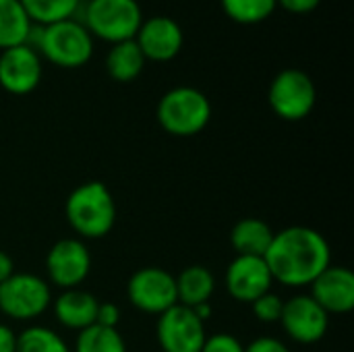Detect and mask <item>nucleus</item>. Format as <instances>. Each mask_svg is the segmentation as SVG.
Returning a JSON list of instances; mask_svg holds the SVG:
<instances>
[{"instance_id": "nucleus-20", "label": "nucleus", "mask_w": 354, "mask_h": 352, "mask_svg": "<svg viewBox=\"0 0 354 352\" xmlns=\"http://www.w3.org/2000/svg\"><path fill=\"white\" fill-rule=\"evenodd\" d=\"M145 66V56L139 50L135 39H127V41H118L112 44L108 56H106V71L114 81L127 83L133 81L141 75Z\"/></svg>"}, {"instance_id": "nucleus-16", "label": "nucleus", "mask_w": 354, "mask_h": 352, "mask_svg": "<svg viewBox=\"0 0 354 352\" xmlns=\"http://www.w3.org/2000/svg\"><path fill=\"white\" fill-rule=\"evenodd\" d=\"M97 305H100V301L91 293L81 290V288H68L56 297L54 315H56L58 324L64 326L66 330L81 332L95 324Z\"/></svg>"}, {"instance_id": "nucleus-7", "label": "nucleus", "mask_w": 354, "mask_h": 352, "mask_svg": "<svg viewBox=\"0 0 354 352\" xmlns=\"http://www.w3.org/2000/svg\"><path fill=\"white\" fill-rule=\"evenodd\" d=\"M315 100L317 91L311 77L299 68H286L278 73L268 91V102L272 110L288 122L307 118L315 106Z\"/></svg>"}, {"instance_id": "nucleus-26", "label": "nucleus", "mask_w": 354, "mask_h": 352, "mask_svg": "<svg viewBox=\"0 0 354 352\" xmlns=\"http://www.w3.org/2000/svg\"><path fill=\"white\" fill-rule=\"evenodd\" d=\"M201 352H245V346L236 336L228 332H220L205 338Z\"/></svg>"}, {"instance_id": "nucleus-5", "label": "nucleus", "mask_w": 354, "mask_h": 352, "mask_svg": "<svg viewBox=\"0 0 354 352\" xmlns=\"http://www.w3.org/2000/svg\"><path fill=\"white\" fill-rule=\"evenodd\" d=\"M143 23L137 0H89L83 15L85 29L110 44L135 39Z\"/></svg>"}, {"instance_id": "nucleus-2", "label": "nucleus", "mask_w": 354, "mask_h": 352, "mask_svg": "<svg viewBox=\"0 0 354 352\" xmlns=\"http://www.w3.org/2000/svg\"><path fill=\"white\" fill-rule=\"evenodd\" d=\"M64 216L81 239L97 241L114 228L116 203L104 183L89 180L71 191L64 203Z\"/></svg>"}, {"instance_id": "nucleus-17", "label": "nucleus", "mask_w": 354, "mask_h": 352, "mask_svg": "<svg viewBox=\"0 0 354 352\" xmlns=\"http://www.w3.org/2000/svg\"><path fill=\"white\" fill-rule=\"evenodd\" d=\"M174 280H176L178 305H185L191 309L197 305L209 303V299L216 293V278L203 266H189L178 276H174Z\"/></svg>"}, {"instance_id": "nucleus-10", "label": "nucleus", "mask_w": 354, "mask_h": 352, "mask_svg": "<svg viewBox=\"0 0 354 352\" xmlns=\"http://www.w3.org/2000/svg\"><path fill=\"white\" fill-rule=\"evenodd\" d=\"M46 272L50 284L60 290L79 288L91 272V255L81 239H62L54 243L46 255Z\"/></svg>"}, {"instance_id": "nucleus-1", "label": "nucleus", "mask_w": 354, "mask_h": 352, "mask_svg": "<svg viewBox=\"0 0 354 352\" xmlns=\"http://www.w3.org/2000/svg\"><path fill=\"white\" fill-rule=\"evenodd\" d=\"M263 259L274 282L288 288H305L332 266V251L322 232L309 226H290L274 232Z\"/></svg>"}, {"instance_id": "nucleus-19", "label": "nucleus", "mask_w": 354, "mask_h": 352, "mask_svg": "<svg viewBox=\"0 0 354 352\" xmlns=\"http://www.w3.org/2000/svg\"><path fill=\"white\" fill-rule=\"evenodd\" d=\"M33 23L19 0H0V50L23 46L31 39Z\"/></svg>"}, {"instance_id": "nucleus-4", "label": "nucleus", "mask_w": 354, "mask_h": 352, "mask_svg": "<svg viewBox=\"0 0 354 352\" xmlns=\"http://www.w3.org/2000/svg\"><path fill=\"white\" fill-rule=\"evenodd\" d=\"M37 50L56 66L79 68L89 62L93 54V37L83 23L75 19H64L39 29Z\"/></svg>"}, {"instance_id": "nucleus-29", "label": "nucleus", "mask_w": 354, "mask_h": 352, "mask_svg": "<svg viewBox=\"0 0 354 352\" xmlns=\"http://www.w3.org/2000/svg\"><path fill=\"white\" fill-rule=\"evenodd\" d=\"M322 0H276V4L284 6L286 10L295 12V15H307L311 10H315L319 6Z\"/></svg>"}, {"instance_id": "nucleus-12", "label": "nucleus", "mask_w": 354, "mask_h": 352, "mask_svg": "<svg viewBox=\"0 0 354 352\" xmlns=\"http://www.w3.org/2000/svg\"><path fill=\"white\" fill-rule=\"evenodd\" d=\"M226 290L228 295L239 301L251 305L261 295L272 290V274L266 266L263 257H251V255H236L230 266L226 268Z\"/></svg>"}, {"instance_id": "nucleus-15", "label": "nucleus", "mask_w": 354, "mask_h": 352, "mask_svg": "<svg viewBox=\"0 0 354 352\" xmlns=\"http://www.w3.org/2000/svg\"><path fill=\"white\" fill-rule=\"evenodd\" d=\"M135 41L145 60L168 62L183 48V29L170 17H151L141 23Z\"/></svg>"}, {"instance_id": "nucleus-8", "label": "nucleus", "mask_w": 354, "mask_h": 352, "mask_svg": "<svg viewBox=\"0 0 354 352\" xmlns=\"http://www.w3.org/2000/svg\"><path fill=\"white\" fill-rule=\"evenodd\" d=\"M127 297L131 305L147 315H162L170 307L178 305L176 280L164 268H141L127 284Z\"/></svg>"}, {"instance_id": "nucleus-21", "label": "nucleus", "mask_w": 354, "mask_h": 352, "mask_svg": "<svg viewBox=\"0 0 354 352\" xmlns=\"http://www.w3.org/2000/svg\"><path fill=\"white\" fill-rule=\"evenodd\" d=\"M75 352H127V344L118 330L93 324L77 334Z\"/></svg>"}, {"instance_id": "nucleus-31", "label": "nucleus", "mask_w": 354, "mask_h": 352, "mask_svg": "<svg viewBox=\"0 0 354 352\" xmlns=\"http://www.w3.org/2000/svg\"><path fill=\"white\" fill-rule=\"evenodd\" d=\"M12 274H15V263H12L10 255L0 251V284L6 282Z\"/></svg>"}, {"instance_id": "nucleus-9", "label": "nucleus", "mask_w": 354, "mask_h": 352, "mask_svg": "<svg viewBox=\"0 0 354 352\" xmlns=\"http://www.w3.org/2000/svg\"><path fill=\"white\" fill-rule=\"evenodd\" d=\"M156 338L164 352H201L207 334L191 307L174 305L158 315Z\"/></svg>"}, {"instance_id": "nucleus-6", "label": "nucleus", "mask_w": 354, "mask_h": 352, "mask_svg": "<svg viewBox=\"0 0 354 352\" xmlns=\"http://www.w3.org/2000/svg\"><path fill=\"white\" fill-rule=\"evenodd\" d=\"M52 288L44 278L23 272L0 284V311L15 322H33L52 305Z\"/></svg>"}, {"instance_id": "nucleus-28", "label": "nucleus", "mask_w": 354, "mask_h": 352, "mask_svg": "<svg viewBox=\"0 0 354 352\" xmlns=\"http://www.w3.org/2000/svg\"><path fill=\"white\" fill-rule=\"evenodd\" d=\"M245 352H290L288 346L278 340V338H272V336H263V338H257L253 340L249 346H245Z\"/></svg>"}, {"instance_id": "nucleus-18", "label": "nucleus", "mask_w": 354, "mask_h": 352, "mask_svg": "<svg viewBox=\"0 0 354 352\" xmlns=\"http://www.w3.org/2000/svg\"><path fill=\"white\" fill-rule=\"evenodd\" d=\"M274 239V230L268 222L259 218H245L236 222L230 230V245L236 255L263 257Z\"/></svg>"}, {"instance_id": "nucleus-25", "label": "nucleus", "mask_w": 354, "mask_h": 352, "mask_svg": "<svg viewBox=\"0 0 354 352\" xmlns=\"http://www.w3.org/2000/svg\"><path fill=\"white\" fill-rule=\"evenodd\" d=\"M253 315L261 322V324H278L282 317V309H284V299L276 293H266L261 295L257 301L251 303Z\"/></svg>"}, {"instance_id": "nucleus-30", "label": "nucleus", "mask_w": 354, "mask_h": 352, "mask_svg": "<svg viewBox=\"0 0 354 352\" xmlns=\"http://www.w3.org/2000/svg\"><path fill=\"white\" fill-rule=\"evenodd\" d=\"M15 349H17V334L6 324H0V352H15Z\"/></svg>"}, {"instance_id": "nucleus-24", "label": "nucleus", "mask_w": 354, "mask_h": 352, "mask_svg": "<svg viewBox=\"0 0 354 352\" xmlns=\"http://www.w3.org/2000/svg\"><path fill=\"white\" fill-rule=\"evenodd\" d=\"M276 0H222L224 12L243 25L266 21L276 10Z\"/></svg>"}, {"instance_id": "nucleus-32", "label": "nucleus", "mask_w": 354, "mask_h": 352, "mask_svg": "<svg viewBox=\"0 0 354 352\" xmlns=\"http://www.w3.org/2000/svg\"><path fill=\"white\" fill-rule=\"evenodd\" d=\"M193 311H195V315H197V317H199V319H201L203 324H205V322H207V319L212 317V313H214V311H212V305H209V303L197 305V307H193Z\"/></svg>"}, {"instance_id": "nucleus-27", "label": "nucleus", "mask_w": 354, "mask_h": 352, "mask_svg": "<svg viewBox=\"0 0 354 352\" xmlns=\"http://www.w3.org/2000/svg\"><path fill=\"white\" fill-rule=\"evenodd\" d=\"M118 322H120L118 305H114V303H100L97 305V315H95V324L97 326L118 330Z\"/></svg>"}, {"instance_id": "nucleus-23", "label": "nucleus", "mask_w": 354, "mask_h": 352, "mask_svg": "<svg viewBox=\"0 0 354 352\" xmlns=\"http://www.w3.org/2000/svg\"><path fill=\"white\" fill-rule=\"evenodd\" d=\"M15 352H71L60 334L46 326H29L17 334Z\"/></svg>"}, {"instance_id": "nucleus-11", "label": "nucleus", "mask_w": 354, "mask_h": 352, "mask_svg": "<svg viewBox=\"0 0 354 352\" xmlns=\"http://www.w3.org/2000/svg\"><path fill=\"white\" fill-rule=\"evenodd\" d=\"M278 324L290 340L299 344H315L328 334L330 315L311 299V295H295L284 301Z\"/></svg>"}, {"instance_id": "nucleus-3", "label": "nucleus", "mask_w": 354, "mask_h": 352, "mask_svg": "<svg viewBox=\"0 0 354 352\" xmlns=\"http://www.w3.org/2000/svg\"><path fill=\"white\" fill-rule=\"evenodd\" d=\"M156 116L168 135L193 137L209 124L212 104L203 91L180 85L162 95Z\"/></svg>"}, {"instance_id": "nucleus-13", "label": "nucleus", "mask_w": 354, "mask_h": 352, "mask_svg": "<svg viewBox=\"0 0 354 352\" xmlns=\"http://www.w3.org/2000/svg\"><path fill=\"white\" fill-rule=\"evenodd\" d=\"M41 81V60L33 46L23 44L0 54V87L12 95L31 93Z\"/></svg>"}, {"instance_id": "nucleus-22", "label": "nucleus", "mask_w": 354, "mask_h": 352, "mask_svg": "<svg viewBox=\"0 0 354 352\" xmlns=\"http://www.w3.org/2000/svg\"><path fill=\"white\" fill-rule=\"evenodd\" d=\"M29 15L31 23L50 25L64 19H73L81 0H19Z\"/></svg>"}, {"instance_id": "nucleus-14", "label": "nucleus", "mask_w": 354, "mask_h": 352, "mask_svg": "<svg viewBox=\"0 0 354 352\" xmlns=\"http://www.w3.org/2000/svg\"><path fill=\"white\" fill-rule=\"evenodd\" d=\"M309 295L328 315L351 313L354 307V274L344 266H330L313 280Z\"/></svg>"}]
</instances>
